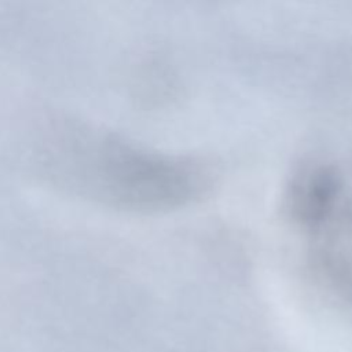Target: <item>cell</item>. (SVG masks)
Returning <instances> with one entry per match:
<instances>
[{
    "label": "cell",
    "instance_id": "cell-1",
    "mask_svg": "<svg viewBox=\"0 0 352 352\" xmlns=\"http://www.w3.org/2000/svg\"><path fill=\"white\" fill-rule=\"evenodd\" d=\"M45 176L85 199L131 213L170 212L199 199L213 177L201 162L153 153L117 138L81 142L54 155Z\"/></svg>",
    "mask_w": 352,
    "mask_h": 352
},
{
    "label": "cell",
    "instance_id": "cell-2",
    "mask_svg": "<svg viewBox=\"0 0 352 352\" xmlns=\"http://www.w3.org/2000/svg\"><path fill=\"white\" fill-rule=\"evenodd\" d=\"M286 205L294 223L318 235L351 209L352 197H346L345 180L337 168L311 164L292 177Z\"/></svg>",
    "mask_w": 352,
    "mask_h": 352
}]
</instances>
